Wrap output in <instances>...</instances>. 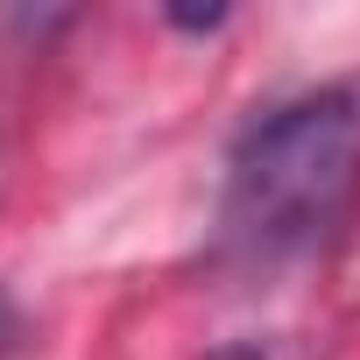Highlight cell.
Listing matches in <instances>:
<instances>
[{
  "instance_id": "1",
  "label": "cell",
  "mask_w": 360,
  "mask_h": 360,
  "mask_svg": "<svg viewBox=\"0 0 360 360\" xmlns=\"http://www.w3.org/2000/svg\"><path fill=\"white\" fill-rule=\"evenodd\" d=\"M360 184V78H332L269 120H255L233 148L226 176V240L248 255H297Z\"/></svg>"
},
{
  "instance_id": "2",
  "label": "cell",
  "mask_w": 360,
  "mask_h": 360,
  "mask_svg": "<svg viewBox=\"0 0 360 360\" xmlns=\"http://www.w3.org/2000/svg\"><path fill=\"white\" fill-rule=\"evenodd\" d=\"M212 360H290V353H276V346L255 339V346H226V353H212Z\"/></svg>"
},
{
  "instance_id": "3",
  "label": "cell",
  "mask_w": 360,
  "mask_h": 360,
  "mask_svg": "<svg viewBox=\"0 0 360 360\" xmlns=\"http://www.w3.org/2000/svg\"><path fill=\"white\" fill-rule=\"evenodd\" d=\"M8 346H15V304L0 297V353H8Z\"/></svg>"
}]
</instances>
